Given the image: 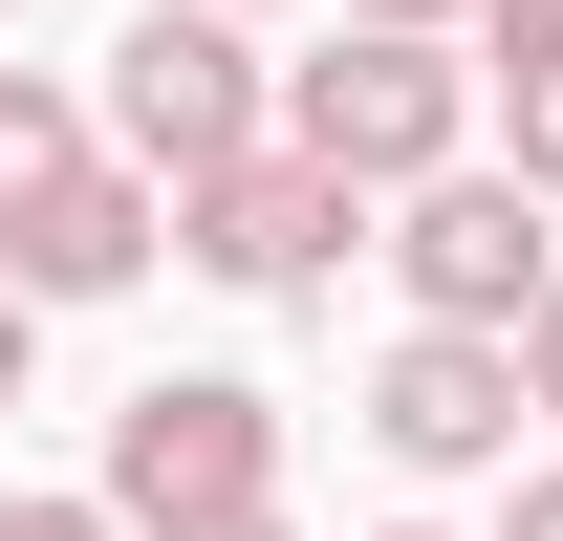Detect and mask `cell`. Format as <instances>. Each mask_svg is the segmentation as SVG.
Returning a JSON list of instances; mask_svg holds the SVG:
<instances>
[{
  "label": "cell",
  "instance_id": "6da1fadb",
  "mask_svg": "<svg viewBox=\"0 0 563 541\" xmlns=\"http://www.w3.org/2000/svg\"><path fill=\"white\" fill-rule=\"evenodd\" d=\"M87 131L131 152V174H174V196H196L217 152H261V131H282L261 0H131V44H109V87H87Z\"/></svg>",
  "mask_w": 563,
  "mask_h": 541
},
{
  "label": "cell",
  "instance_id": "7a4b0ae2",
  "mask_svg": "<svg viewBox=\"0 0 563 541\" xmlns=\"http://www.w3.org/2000/svg\"><path fill=\"white\" fill-rule=\"evenodd\" d=\"M282 131L325 152V174H368V196H412L433 152H477V44H455V22H368V0H347V44L282 66Z\"/></svg>",
  "mask_w": 563,
  "mask_h": 541
},
{
  "label": "cell",
  "instance_id": "3957f363",
  "mask_svg": "<svg viewBox=\"0 0 563 541\" xmlns=\"http://www.w3.org/2000/svg\"><path fill=\"white\" fill-rule=\"evenodd\" d=\"M390 281H412V325H520L563 281V196L520 152H433L412 196H390Z\"/></svg>",
  "mask_w": 563,
  "mask_h": 541
},
{
  "label": "cell",
  "instance_id": "277c9868",
  "mask_svg": "<svg viewBox=\"0 0 563 541\" xmlns=\"http://www.w3.org/2000/svg\"><path fill=\"white\" fill-rule=\"evenodd\" d=\"M131 541L174 520H239V498H282V390H239V368H152L131 411H109V476H87Z\"/></svg>",
  "mask_w": 563,
  "mask_h": 541
},
{
  "label": "cell",
  "instance_id": "5b68a950",
  "mask_svg": "<svg viewBox=\"0 0 563 541\" xmlns=\"http://www.w3.org/2000/svg\"><path fill=\"white\" fill-rule=\"evenodd\" d=\"M347 239H368V174H325L303 131L217 152L196 196H174V261H217L239 303H325V281H347Z\"/></svg>",
  "mask_w": 563,
  "mask_h": 541
},
{
  "label": "cell",
  "instance_id": "8992f818",
  "mask_svg": "<svg viewBox=\"0 0 563 541\" xmlns=\"http://www.w3.org/2000/svg\"><path fill=\"white\" fill-rule=\"evenodd\" d=\"M368 433L412 476H520V433H542V411H520V325H412L368 368Z\"/></svg>",
  "mask_w": 563,
  "mask_h": 541
},
{
  "label": "cell",
  "instance_id": "52a82bcc",
  "mask_svg": "<svg viewBox=\"0 0 563 541\" xmlns=\"http://www.w3.org/2000/svg\"><path fill=\"white\" fill-rule=\"evenodd\" d=\"M152 261H174V174H131V152H87L66 196L0 217V281H22V303H109V281H152Z\"/></svg>",
  "mask_w": 563,
  "mask_h": 541
},
{
  "label": "cell",
  "instance_id": "ba28073f",
  "mask_svg": "<svg viewBox=\"0 0 563 541\" xmlns=\"http://www.w3.org/2000/svg\"><path fill=\"white\" fill-rule=\"evenodd\" d=\"M477 109H498V152L563 196V0H477Z\"/></svg>",
  "mask_w": 563,
  "mask_h": 541
},
{
  "label": "cell",
  "instance_id": "9c48e42d",
  "mask_svg": "<svg viewBox=\"0 0 563 541\" xmlns=\"http://www.w3.org/2000/svg\"><path fill=\"white\" fill-rule=\"evenodd\" d=\"M87 152H109V131H87V87H44V66H0V217H22V196H66Z\"/></svg>",
  "mask_w": 563,
  "mask_h": 541
},
{
  "label": "cell",
  "instance_id": "30bf717a",
  "mask_svg": "<svg viewBox=\"0 0 563 541\" xmlns=\"http://www.w3.org/2000/svg\"><path fill=\"white\" fill-rule=\"evenodd\" d=\"M520 411H542V433H563V281H542V303H520Z\"/></svg>",
  "mask_w": 563,
  "mask_h": 541
},
{
  "label": "cell",
  "instance_id": "8fae6325",
  "mask_svg": "<svg viewBox=\"0 0 563 541\" xmlns=\"http://www.w3.org/2000/svg\"><path fill=\"white\" fill-rule=\"evenodd\" d=\"M0 541H131L109 498H0Z\"/></svg>",
  "mask_w": 563,
  "mask_h": 541
},
{
  "label": "cell",
  "instance_id": "7c38bea8",
  "mask_svg": "<svg viewBox=\"0 0 563 541\" xmlns=\"http://www.w3.org/2000/svg\"><path fill=\"white\" fill-rule=\"evenodd\" d=\"M22 368H44V303H22V281H0V411H22Z\"/></svg>",
  "mask_w": 563,
  "mask_h": 541
},
{
  "label": "cell",
  "instance_id": "4fadbf2b",
  "mask_svg": "<svg viewBox=\"0 0 563 541\" xmlns=\"http://www.w3.org/2000/svg\"><path fill=\"white\" fill-rule=\"evenodd\" d=\"M498 541H563V476H520V498H498Z\"/></svg>",
  "mask_w": 563,
  "mask_h": 541
},
{
  "label": "cell",
  "instance_id": "5bb4252c",
  "mask_svg": "<svg viewBox=\"0 0 563 541\" xmlns=\"http://www.w3.org/2000/svg\"><path fill=\"white\" fill-rule=\"evenodd\" d=\"M174 541H303V520H282V498H239V520H174Z\"/></svg>",
  "mask_w": 563,
  "mask_h": 541
},
{
  "label": "cell",
  "instance_id": "9a60e30c",
  "mask_svg": "<svg viewBox=\"0 0 563 541\" xmlns=\"http://www.w3.org/2000/svg\"><path fill=\"white\" fill-rule=\"evenodd\" d=\"M368 22H477V0H368Z\"/></svg>",
  "mask_w": 563,
  "mask_h": 541
},
{
  "label": "cell",
  "instance_id": "2e32d148",
  "mask_svg": "<svg viewBox=\"0 0 563 541\" xmlns=\"http://www.w3.org/2000/svg\"><path fill=\"white\" fill-rule=\"evenodd\" d=\"M390 541H433V520H390Z\"/></svg>",
  "mask_w": 563,
  "mask_h": 541
},
{
  "label": "cell",
  "instance_id": "e0dca14e",
  "mask_svg": "<svg viewBox=\"0 0 563 541\" xmlns=\"http://www.w3.org/2000/svg\"><path fill=\"white\" fill-rule=\"evenodd\" d=\"M0 22H22V0H0Z\"/></svg>",
  "mask_w": 563,
  "mask_h": 541
}]
</instances>
